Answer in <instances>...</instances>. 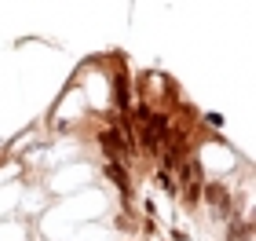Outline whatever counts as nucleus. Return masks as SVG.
I'll return each instance as SVG.
<instances>
[{"label": "nucleus", "mask_w": 256, "mask_h": 241, "mask_svg": "<svg viewBox=\"0 0 256 241\" xmlns=\"http://www.w3.org/2000/svg\"><path fill=\"white\" fill-rule=\"evenodd\" d=\"M106 176H110V179H118V187L128 194V179H124V172H121L118 165H106Z\"/></svg>", "instance_id": "f03ea898"}, {"label": "nucleus", "mask_w": 256, "mask_h": 241, "mask_svg": "<svg viewBox=\"0 0 256 241\" xmlns=\"http://www.w3.org/2000/svg\"><path fill=\"white\" fill-rule=\"evenodd\" d=\"M102 146L114 154V157H121L124 154V135L118 132V128H110V132H102Z\"/></svg>", "instance_id": "f257e3e1"}]
</instances>
